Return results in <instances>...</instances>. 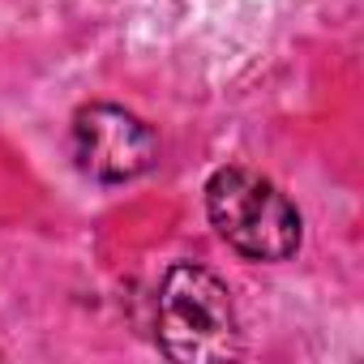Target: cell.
Instances as JSON below:
<instances>
[{
  "label": "cell",
  "mask_w": 364,
  "mask_h": 364,
  "mask_svg": "<svg viewBox=\"0 0 364 364\" xmlns=\"http://www.w3.org/2000/svg\"><path fill=\"white\" fill-rule=\"evenodd\" d=\"M159 347L176 364H219L236 360L245 338L228 283L198 266L176 262L159 287Z\"/></svg>",
  "instance_id": "6da1fadb"
},
{
  "label": "cell",
  "mask_w": 364,
  "mask_h": 364,
  "mask_svg": "<svg viewBox=\"0 0 364 364\" xmlns=\"http://www.w3.org/2000/svg\"><path fill=\"white\" fill-rule=\"evenodd\" d=\"M206 215L215 232L249 262H287L304 236L296 202L249 167H219L206 180Z\"/></svg>",
  "instance_id": "7a4b0ae2"
},
{
  "label": "cell",
  "mask_w": 364,
  "mask_h": 364,
  "mask_svg": "<svg viewBox=\"0 0 364 364\" xmlns=\"http://www.w3.org/2000/svg\"><path fill=\"white\" fill-rule=\"evenodd\" d=\"M159 154L154 129L120 103H86L73 116V159L90 180L124 185L150 171Z\"/></svg>",
  "instance_id": "3957f363"
}]
</instances>
